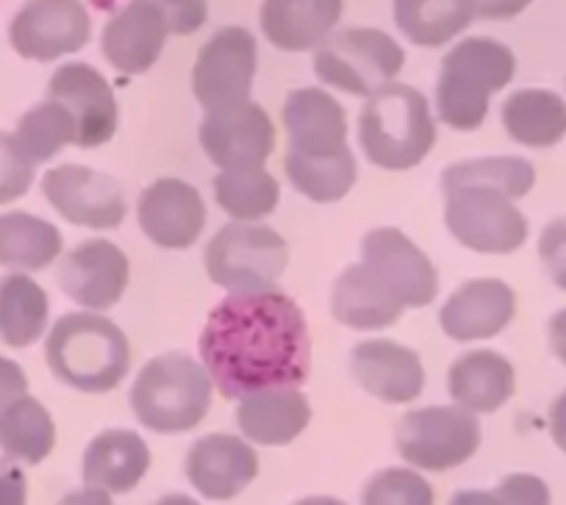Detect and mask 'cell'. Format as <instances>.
I'll use <instances>...</instances> for the list:
<instances>
[{
	"mask_svg": "<svg viewBox=\"0 0 566 505\" xmlns=\"http://www.w3.org/2000/svg\"><path fill=\"white\" fill-rule=\"evenodd\" d=\"M200 361L226 400L266 389H301L312 372L303 308L283 292L228 295L200 330Z\"/></svg>",
	"mask_w": 566,
	"mask_h": 505,
	"instance_id": "cell-1",
	"label": "cell"
},
{
	"mask_svg": "<svg viewBox=\"0 0 566 505\" xmlns=\"http://www.w3.org/2000/svg\"><path fill=\"white\" fill-rule=\"evenodd\" d=\"M45 361L59 383L84 394H106L130 369L128 336L95 312L64 314L45 341Z\"/></svg>",
	"mask_w": 566,
	"mask_h": 505,
	"instance_id": "cell-2",
	"label": "cell"
},
{
	"mask_svg": "<svg viewBox=\"0 0 566 505\" xmlns=\"http://www.w3.org/2000/svg\"><path fill=\"white\" fill-rule=\"evenodd\" d=\"M358 143L380 170L402 172L417 167L437 143V123L422 92L408 84H389L369 95L358 117Z\"/></svg>",
	"mask_w": 566,
	"mask_h": 505,
	"instance_id": "cell-3",
	"label": "cell"
},
{
	"mask_svg": "<svg viewBox=\"0 0 566 505\" xmlns=\"http://www.w3.org/2000/svg\"><path fill=\"white\" fill-rule=\"evenodd\" d=\"M516 59L509 45L489 36L461 40L442 59L437 81L439 119L455 131H475L489 114L492 95L511 84Z\"/></svg>",
	"mask_w": 566,
	"mask_h": 505,
	"instance_id": "cell-4",
	"label": "cell"
},
{
	"mask_svg": "<svg viewBox=\"0 0 566 505\" xmlns=\"http://www.w3.org/2000/svg\"><path fill=\"white\" fill-rule=\"evenodd\" d=\"M214 398L211 375L187 353L150 358L130 387L136 420L154 433H187L206 420Z\"/></svg>",
	"mask_w": 566,
	"mask_h": 505,
	"instance_id": "cell-5",
	"label": "cell"
},
{
	"mask_svg": "<svg viewBox=\"0 0 566 505\" xmlns=\"http://www.w3.org/2000/svg\"><path fill=\"white\" fill-rule=\"evenodd\" d=\"M286 264V239L259 222H228L206 244V273L231 295L272 292Z\"/></svg>",
	"mask_w": 566,
	"mask_h": 505,
	"instance_id": "cell-6",
	"label": "cell"
},
{
	"mask_svg": "<svg viewBox=\"0 0 566 505\" xmlns=\"http://www.w3.org/2000/svg\"><path fill=\"white\" fill-rule=\"evenodd\" d=\"M402 64L406 51L380 29L334 31L314 53L317 78L356 97H369L395 84Z\"/></svg>",
	"mask_w": 566,
	"mask_h": 505,
	"instance_id": "cell-7",
	"label": "cell"
},
{
	"mask_svg": "<svg viewBox=\"0 0 566 505\" xmlns=\"http://www.w3.org/2000/svg\"><path fill=\"white\" fill-rule=\"evenodd\" d=\"M397 453L424 472H448L467 464L481 448V422L459 406L406 411L395 431Z\"/></svg>",
	"mask_w": 566,
	"mask_h": 505,
	"instance_id": "cell-8",
	"label": "cell"
},
{
	"mask_svg": "<svg viewBox=\"0 0 566 505\" xmlns=\"http://www.w3.org/2000/svg\"><path fill=\"white\" fill-rule=\"evenodd\" d=\"M444 222L455 242L483 256H509L527 242V217L497 189L464 187L444 192Z\"/></svg>",
	"mask_w": 566,
	"mask_h": 505,
	"instance_id": "cell-9",
	"label": "cell"
},
{
	"mask_svg": "<svg viewBox=\"0 0 566 505\" xmlns=\"http://www.w3.org/2000/svg\"><path fill=\"white\" fill-rule=\"evenodd\" d=\"M259 67V42L242 25H226L203 48L192 67V92L206 114L244 106Z\"/></svg>",
	"mask_w": 566,
	"mask_h": 505,
	"instance_id": "cell-10",
	"label": "cell"
},
{
	"mask_svg": "<svg viewBox=\"0 0 566 505\" xmlns=\"http://www.w3.org/2000/svg\"><path fill=\"white\" fill-rule=\"evenodd\" d=\"M92 36V18L81 0H25L9 23V45L29 62H56L78 53Z\"/></svg>",
	"mask_w": 566,
	"mask_h": 505,
	"instance_id": "cell-11",
	"label": "cell"
},
{
	"mask_svg": "<svg viewBox=\"0 0 566 505\" xmlns=\"http://www.w3.org/2000/svg\"><path fill=\"white\" fill-rule=\"evenodd\" d=\"M42 194L73 225L112 231L125 220V194L117 178L84 165H59L42 176Z\"/></svg>",
	"mask_w": 566,
	"mask_h": 505,
	"instance_id": "cell-12",
	"label": "cell"
},
{
	"mask_svg": "<svg viewBox=\"0 0 566 505\" xmlns=\"http://www.w3.org/2000/svg\"><path fill=\"white\" fill-rule=\"evenodd\" d=\"M361 264L378 275L406 308H424L437 301V267L397 228H375L361 239Z\"/></svg>",
	"mask_w": 566,
	"mask_h": 505,
	"instance_id": "cell-13",
	"label": "cell"
},
{
	"mask_svg": "<svg viewBox=\"0 0 566 505\" xmlns=\"http://www.w3.org/2000/svg\"><path fill=\"white\" fill-rule=\"evenodd\" d=\"M130 281L128 256L108 239H86L64 253L59 264V286L86 312H108L117 306Z\"/></svg>",
	"mask_w": 566,
	"mask_h": 505,
	"instance_id": "cell-14",
	"label": "cell"
},
{
	"mask_svg": "<svg viewBox=\"0 0 566 505\" xmlns=\"http://www.w3.org/2000/svg\"><path fill=\"white\" fill-rule=\"evenodd\" d=\"M48 97L62 103L78 125L75 148H101L117 131V101L106 75L86 62H67L48 81Z\"/></svg>",
	"mask_w": 566,
	"mask_h": 505,
	"instance_id": "cell-15",
	"label": "cell"
},
{
	"mask_svg": "<svg viewBox=\"0 0 566 505\" xmlns=\"http://www.w3.org/2000/svg\"><path fill=\"white\" fill-rule=\"evenodd\" d=\"M200 148L220 170L264 167L275 150V125L259 103L248 101L231 112L206 114L200 123Z\"/></svg>",
	"mask_w": 566,
	"mask_h": 505,
	"instance_id": "cell-16",
	"label": "cell"
},
{
	"mask_svg": "<svg viewBox=\"0 0 566 505\" xmlns=\"http://www.w3.org/2000/svg\"><path fill=\"white\" fill-rule=\"evenodd\" d=\"M142 233L167 250H187L206 228L203 194L181 178H159L136 203Z\"/></svg>",
	"mask_w": 566,
	"mask_h": 505,
	"instance_id": "cell-17",
	"label": "cell"
},
{
	"mask_svg": "<svg viewBox=\"0 0 566 505\" xmlns=\"http://www.w3.org/2000/svg\"><path fill=\"white\" fill-rule=\"evenodd\" d=\"M283 128L290 139L286 154L323 159V156H339L350 150L345 106L319 86H303L286 95Z\"/></svg>",
	"mask_w": 566,
	"mask_h": 505,
	"instance_id": "cell-18",
	"label": "cell"
},
{
	"mask_svg": "<svg viewBox=\"0 0 566 505\" xmlns=\"http://www.w3.org/2000/svg\"><path fill=\"white\" fill-rule=\"evenodd\" d=\"M350 372L364 392L389 406L413 403L424 389L419 353L391 339H369L353 347Z\"/></svg>",
	"mask_w": 566,
	"mask_h": 505,
	"instance_id": "cell-19",
	"label": "cell"
},
{
	"mask_svg": "<svg viewBox=\"0 0 566 505\" xmlns=\"http://www.w3.org/2000/svg\"><path fill=\"white\" fill-rule=\"evenodd\" d=\"M259 475V455L233 433H209L187 453V477L206 499H233Z\"/></svg>",
	"mask_w": 566,
	"mask_h": 505,
	"instance_id": "cell-20",
	"label": "cell"
},
{
	"mask_svg": "<svg viewBox=\"0 0 566 505\" xmlns=\"http://www.w3.org/2000/svg\"><path fill=\"white\" fill-rule=\"evenodd\" d=\"M516 314V292L500 278H472L461 284L439 312V325L455 341L494 339Z\"/></svg>",
	"mask_w": 566,
	"mask_h": 505,
	"instance_id": "cell-21",
	"label": "cell"
},
{
	"mask_svg": "<svg viewBox=\"0 0 566 505\" xmlns=\"http://www.w3.org/2000/svg\"><path fill=\"white\" fill-rule=\"evenodd\" d=\"M165 18L145 0H130L112 14L101 36V51L106 62L123 75L148 73L159 62L167 45Z\"/></svg>",
	"mask_w": 566,
	"mask_h": 505,
	"instance_id": "cell-22",
	"label": "cell"
},
{
	"mask_svg": "<svg viewBox=\"0 0 566 505\" xmlns=\"http://www.w3.org/2000/svg\"><path fill=\"white\" fill-rule=\"evenodd\" d=\"M342 9V0H264L259 23L277 51H317L334 34Z\"/></svg>",
	"mask_w": 566,
	"mask_h": 505,
	"instance_id": "cell-23",
	"label": "cell"
},
{
	"mask_svg": "<svg viewBox=\"0 0 566 505\" xmlns=\"http://www.w3.org/2000/svg\"><path fill=\"white\" fill-rule=\"evenodd\" d=\"M448 392L459 409L470 414H494L516 392L514 364L497 350H470L453 361Z\"/></svg>",
	"mask_w": 566,
	"mask_h": 505,
	"instance_id": "cell-24",
	"label": "cell"
},
{
	"mask_svg": "<svg viewBox=\"0 0 566 505\" xmlns=\"http://www.w3.org/2000/svg\"><path fill=\"white\" fill-rule=\"evenodd\" d=\"M150 470V448L145 439L125 428L103 431L86 444L81 475L92 488L108 494H128Z\"/></svg>",
	"mask_w": 566,
	"mask_h": 505,
	"instance_id": "cell-25",
	"label": "cell"
},
{
	"mask_svg": "<svg viewBox=\"0 0 566 505\" xmlns=\"http://www.w3.org/2000/svg\"><path fill=\"white\" fill-rule=\"evenodd\" d=\"M312 422V403L301 389L281 387L239 400L237 425L242 436L264 448H281L301 436Z\"/></svg>",
	"mask_w": 566,
	"mask_h": 505,
	"instance_id": "cell-26",
	"label": "cell"
},
{
	"mask_svg": "<svg viewBox=\"0 0 566 505\" xmlns=\"http://www.w3.org/2000/svg\"><path fill=\"white\" fill-rule=\"evenodd\" d=\"M331 312L334 319L353 330H384L400 323L402 306L389 286L369 273L361 262L350 264L345 273L336 278L334 297H331Z\"/></svg>",
	"mask_w": 566,
	"mask_h": 505,
	"instance_id": "cell-27",
	"label": "cell"
},
{
	"mask_svg": "<svg viewBox=\"0 0 566 505\" xmlns=\"http://www.w3.org/2000/svg\"><path fill=\"white\" fill-rule=\"evenodd\" d=\"M503 128L516 145L547 150L566 137V101L553 90H516L503 103Z\"/></svg>",
	"mask_w": 566,
	"mask_h": 505,
	"instance_id": "cell-28",
	"label": "cell"
},
{
	"mask_svg": "<svg viewBox=\"0 0 566 505\" xmlns=\"http://www.w3.org/2000/svg\"><path fill=\"white\" fill-rule=\"evenodd\" d=\"M64 253V236L53 222L29 211L0 214V267L9 273H40Z\"/></svg>",
	"mask_w": 566,
	"mask_h": 505,
	"instance_id": "cell-29",
	"label": "cell"
},
{
	"mask_svg": "<svg viewBox=\"0 0 566 505\" xmlns=\"http://www.w3.org/2000/svg\"><path fill=\"white\" fill-rule=\"evenodd\" d=\"M51 323L48 292L29 273H9L0 278V341L25 350L45 336Z\"/></svg>",
	"mask_w": 566,
	"mask_h": 505,
	"instance_id": "cell-30",
	"label": "cell"
},
{
	"mask_svg": "<svg viewBox=\"0 0 566 505\" xmlns=\"http://www.w3.org/2000/svg\"><path fill=\"white\" fill-rule=\"evenodd\" d=\"M391 18L400 34L419 48L448 45L475 20L472 0H395Z\"/></svg>",
	"mask_w": 566,
	"mask_h": 505,
	"instance_id": "cell-31",
	"label": "cell"
},
{
	"mask_svg": "<svg viewBox=\"0 0 566 505\" xmlns=\"http://www.w3.org/2000/svg\"><path fill=\"white\" fill-rule=\"evenodd\" d=\"M56 448V422L36 398L25 394L0 417V453L25 466H40Z\"/></svg>",
	"mask_w": 566,
	"mask_h": 505,
	"instance_id": "cell-32",
	"label": "cell"
},
{
	"mask_svg": "<svg viewBox=\"0 0 566 505\" xmlns=\"http://www.w3.org/2000/svg\"><path fill=\"white\" fill-rule=\"evenodd\" d=\"M464 187H486L520 200L536 187V167L522 156H483L450 165L442 176V192Z\"/></svg>",
	"mask_w": 566,
	"mask_h": 505,
	"instance_id": "cell-33",
	"label": "cell"
},
{
	"mask_svg": "<svg viewBox=\"0 0 566 505\" xmlns=\"http://www.w3.org/2000/svg\"><path fill=\"white\" fill-rule=\"evenodd\" d=\"M214 200L233 222H259L277 209L281 187L264 167L248 170H222L211 181Z\"/></svg>",
	"mask_w": 566,
	"mask_h": 505,
	"instance_id": "cell-34",
	"label": "cell"
},
{
	"mask_svg": "<svg viewBox=\"0 0 566 505\" xmlns=\"http://www.w3.org/2000/svg\"><path fill=\"white\" fill-rule=\"evenodd\" d=\"M14 139H18L20 150L29 156L31 165L36 167L51 161L70 145H78V125L62 103L45 97L20 117Z\"/></svg>",
	"mask_w": 566,
	"mask_h": 505,
	"instance_id": "cell-35",
	"label": "cell"
},
{
	"mask_svg": "<svg viewBox=\"0 0 566 505\" xmlns=\"http://www.w3.org/2000/svg\"><path fill=\"white\" fill-rule=\"evenodd\" d=\"M283 170L290 178L292 187L303 198L314 203H336L356 187L358 167L353 150H345L339 156H323V159H306V156L286 154Z\"/></svg>",
	"mask_w": 566,
	"mask_h": 505,
	"instance_id": "cell-36",
	"label": "cell"
},
{
	"mask_svg": "<svg viewBox=\"0 0 566 505\" xmlns=\"http://www.w3.org/2000/svg\"><path fill=\"white\" fill-rule=\"evenodd\" d=\"M361 505H433V486L417 470L386 466L364 483Z\"/></svg>",
	"mask_w": 566,
	"mask_h": 505,
	"instance_id": "cell-37",
	"label": "cell"
},
{
	"mask_svg": "<svg viewBox=\"0 0 566 505\" xmlns=\"http://www.w3.org/2000/svg\"><path fill=\"white\" fill-rule=\"evenodd\" d=\"M36 181V167L20 150L14 134L0 131V206L25 198Z\"/></svg>",
	"mask_w": 566,
	"mask_h": 505,
	"instance_id": "cell-38",
	"label": "cell"
},
{
	"mask_svg": "<svg viewBox=\"0 0 566 505\" xmlns=\"http://www.w3.org/2000/svg\"><path fill=\"white\" fill-rule=\"evenodd\" d=\"M165 18L167 29L176 36H189L200 31L209 20V3L206 0H145Z\"/></svg>",
	"mask_w": 566,
	"mask_h": 505,
	"instance_id": "cell-39",
	"label": "cell"
},
{
	"mask_svg": "<svg viewBox=\"0 0 566 505\" xmlns=\"http://www.w3.org/2000/svg\"><path fill=\"white\" fill-rule=\"evenodd\" d=\"M538 259L544 273L549 275L560 292H566V217L547 222L538 236Z\"/></svg>",
	"mask_w": 566,
	"mask_h": 505,
	"instance_id": "cell-40",
	"label": "cell"
},
{
	"mask_svg": "<svg viewBox=\"0 0 566 505\" xmlns=\"http://www.w3.org/2000/svg\"><path fill=\"white\" fill-rule=\"evenodd\" d=\"M494 492L500 494L505 505H549L553 503V494L549 486L538 475L531 472H514V475H505L503 481L494 486Z\"/></svg>",
	"mask_w": 566,
	"mask_h": 505,
	"instance_id": "cell-41",
	"label": "cell"
},
{
	"mask_svg": "<svg viewBox=\"0 0 566 505\" xmlns=\"http://www.w3.org/2000/svg\"><path fill=\"white\" fill-rule=\"evenodd\" d=\"M29 392V375L12 358L0 356V417L7 414L18 400H23Z\"/></svg>",
	"mask_w": 566,
	"mask_h": 505,
	"instance_id": "cell-42",
	"label": "cell"
},
{
	"mask_svg": "<svg viewBox=\"0 0 566 505\" xmlns=\"http://www.w3.org/2000/svg\"><path fill=\"white\" fill-rule=\"evenodd\" d=\"M0 505H29V481L18 461L0 455Z\"/></svg>",
	"mask_w": 566,
	"mask_h": 505,
	"instance_id": "cell-43",
	"label": "cell"
},
{
	"mask_svg": "<svg viewBox=\"0 0 566 505\" xmlns=\"http://www.w3.org/2000/svg\"><path fill=\"white\" fill-rule=\"evenodd\" d=\"M475 18L483 20H514L531 7L533 0H472Z\"/></svg>",
	"mask_w": 566,
	"mask_h": 505,
	"instance_id": "cell-44",
	"label": "cell"
},
{
	"mask_svg": "<svg viewBox=\"0 0 566 505\" xmlns=\"http://www.w3.org/2000/svg\"><path fill=\"white\" fill-rule=\"evenodd\" d=\"M547 422H549V436H553L555 448L566 455V389L553 400V406H549Z\"/></svg>",
	"mask_w": 566,
	"mask_h": 505,
	"instance_id": "cell-45",
	"label": "cell"
},
{
	"mask_svg": "<svg viewBox=\"0 0 566 505\" xmlns=\"http://www.w3.org/2000/svg\"><path fill=\"white\" fill-rule=\"evenodd\" d=\"M547 339H549V350H553V356L566 367V306L558 308V312L549 317Z\"/></svg>",
	"mask_w": 566,
	"mask_h": 505,
	"instance_id": "cell-46",
	"label": "cell"
},
{
	"mask_svg": "<svg viewBox=\"0 0 566 505\" xmlns=\"http://www.w3.org/2000/svg\"><path fill=\"white\" fill-rule=\"evenodd\" d=\"M448 505H505L494 488H461Z\"/></svg>",
	"mask_w": 566,
	"mask_h": 505,
	"instance_id": "cell-47",
	"label": "cell"
},
{
	"mask_svg": "<svg viewBox=\"0 0 566 505\" xmlns=\"http://www.w3.org/2000/svg\"><path fill=\"white\" fill-rule=\"evenodd\" d=\"M56 505H114L112 494L103 492V488H75V492H67Z\"/></svg>",
	"mask_w": 566,
	"mask_h": 505,
	"instance_id": "cell-48",
	"label": "cell"
},
{
	"mask_svg": "<svg viewBox=\"0 0 566 505\" xmlns=\"http://www.w3.org/2000/svg\"><path fill=\"white\" fill-rule=\"evenodd\" d=\"M156 505H200L198 499L187 497V494H167V497H161Z\"/></svg>",
	"mask_w": 566,
	"mask_h": 505,
	"instance_id": "cell-49",
	"label": "cell"
},
{
	"mask_svg": "<svg viewBox=\"0 0 566 505\" xmlns=\"http://www.w3.org/2000/svg\"><path fill=\"white\" fill-rule=\"evenodd\" d=\"M295 505H347V503H342V499H336V497H323V494H317V497L297 499Z\"/></svg>",
	"mask_w": 566,
	"mask_h": 505,
	"instance_id": "cell-50",
	"label": "cell"
}]
</instances>
